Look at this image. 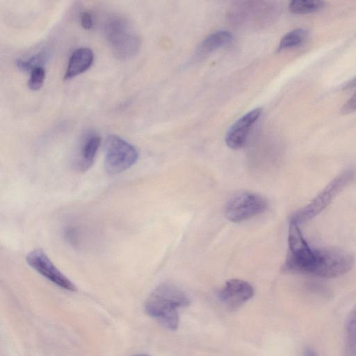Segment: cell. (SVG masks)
<instances>
[{"instance_id": "cell-1", "label": "cell", "mask_w": 356, "mask_h": 356, "mask_svg": "<svg viewBox=\"0 0 356 356\" xmlns=\"http://www.w3.org/2000/svg\"><path fill=\"white\" fill-rule=\"evenodd\" d=\"M189 305V299L179 288L170 283L159 285L147 297L146 314L161 325L175 330L179 325L178 309Z\"/></svg>"}, {"instance_id": "cell-2", "label": "cell", "mask_w": 356, "mask_h": 356, "mask_svg": "<svg viewBox=\"0 0 356 356\" xmlns=\"http://www.w3.org/2000/svg\"><path fill=\"white\" fill-rule=\"evenodd\" d=\"M318 258V248H312L305 238L300 225L291 220L288 252L283 266L285 272L312 275Z\"/></svg>"}, {"instance_id": "cell-3", "label": "cell", "mask_w": 356, "mask_h": 356, "mask_svg": "<svg viewBox=\"0 0 356 356\" xmlns=\"http://www.w3.org/2000/svg\"><path fill=\"white\" fill-rule=\"evenodd\" d=\"M104 32L117 58L127 60L138 52L140 39L126 19L118 16L111 17L105 23Z\"/></svg>"}, {"instance_id": "cell-4", "label": "cell", "mask_w": 356, "mask_h": 356, "mask_svg": "<svg viewBox=\"0 0 356 356\" xmlns=\"http://www.w3.org/2000/svg\"><path fill=\"white\" fill-rule=\"evenodd\" d=\"M355 177L354 170H344L332 181L306 206L295 212L291 220L298 225L306 223L318 215Z\"/></svg>"}, {"instance_id": "cell-5", "label": "cell", "mask_w": 356, "mask_h": 356, "mask_svg": "<svg viewBox=\"0 0 356 356\" xmlns=\"http://www.w3.org/2000/svg\"><path fill=\"white\" fill-rule=\"evenodd\" d=\"M138 152L134 146L119 136L109 135L106 141L104 168L108 175H118L134 165Z\"/></svg>"}, {"instance_id": "cell-6", "label": "cell", "mask_w": 356, "mask_h": 356, "mask_svg": "<svg viewBox=\"0 0 356 356\" xmlns=\"http://www.w3.org/2000/svg\"><path fill=\"white\" fill-rule=\"evenodd\" d=\"M355 264L354 256L338 247L320 248V258L314 276L334 278L348 273Z\"/></svg>"}, {"instance_id": "cell-7", "label": "cell", "mask_w": 356, "mask_h": 356, "mask_svg": "<svg viewBox=\"0 0 356 356\" xmlns=\"http://www.w3.org/2000/svg\"><path fill=\"white\" fill-rule=\"evenodd\" d=\"M267 207L268 202L261 195L242 192L227 202L225 214L229 220L240 222L263 213Z\"/></svg>"}, {"instance_id": "cell-8", "label": "cell", "mask_w": 356, "mask_h": 356, "mask_svg": "<svg viewBox=\"0 0 356 356\" xmlns=\"http://www.w3.org/2000/svg\"><path fill=\"white\" fill-rule=\"evenodd\" d=\"M26 260L33 269L53 284L65 290H76L74 283L57 268L43 250L35 249L31 251Z\"/></svg>"}, {"instance_id": "cell-9", "label": "cell", "mask_w": 356, "mask_h": 356, "mask_svg": "<svg viewBox=\"0 0 356 356\" xmlns=\"http://www.w3.org/2000/svg\"><path fill=\"white\" fill-rule=\"evenodd\" d=\"M231 17L238 22L264 19L275 10L273 0H230Z\"/></svg>"}, {"instance_id": "cell-10", "label": "cell", "mask_w": 356, "mask_h": 356, "mask_svg": "<svg viewBox=\"0 0 356 356\" xmlns=\"http://www.w3.org/2000/svg\"><path fill=\"white\" fill-rule=\"evenodd\" d=\"M100 143L101 138L96 132L88 131L84 134L72 160L73 168L75 170L83 172L92 167Z\"/></svg>"}, {"instance_id": "cell-11", "label": "cell", "mask_w": 356, "mask_h": 356, "mask_svg": "<svg viewBox=\"0 0 356 356\" xmlns=\"http://www.w3.org/2000/svg\"><path fill=\"white\" fill-rule=\"evenodd\" d=\"M254 296V289L248 282L232 279L227 281L218 293L220 301L229 309L242 306Z\"/></svg>"}, {"instance_id": "cell-12", "label": "cell", "mask_w": 356, "mask_h": 356, "mask_svg": "<svg viewBox=\"0 0 356 356\" xmlns=\"http://www.w3.org/2000/svg\"><path fill=\"white\" fill-rule=\"evenodd\" d=\"M261 113V108H257L245 114L232 125L225 136L226 144L229 148L238 149L245 146L250 130Z\"/></svg>"}, {"instance_id": "cell-13", "label": "cell", "mask_w": 356, "mask_h": 356, "mask_svg": "<svg viewBox=\"0 0 356 356\" xmlns=\"http://www.w3.org/2000/svg\"><path fill=\"white\" fill-rule=\"evenodd\" d=\"M94 60V54L88 47L75 49L70 56L64 74L65 80L72 79L87 71Z\"/></svg>"}, {"instance_id": "cell-14", "label": "cell", "mask_w": 356, "mask_h": 356, "mask_svg": "<svg viewBox=\"0 0 356 356\" xmlns=\"http://www.w3.org/2000/svg\"><path fill=\"white\" fill-rule=\"evenodd\" d=\"M232 40V35L227 31H218L205 37L197 46L195 56H205L227 45Z\"/></svg>"}, {"instance_id": "cell-15", "label": "cell", "mask_w": 356, "mask_h": 356, "mask_svg": "<svg viewBox=\"0 0 356 356\" xmlns=\"http://www.w3.org/2000/svg\"><path fill=\"white\" fill-rule=\"evenodd\" d=\"M345 334L346 354L348 355H356V305L347 317Z\"/></svg>"}, {"instance_id": "cell-16", "label": "cell", "mask_w": 356, "mask_h": 356, "mask_svg": "<svg viewBox=\"0 0 356 356\" xmlns=\"http://www.w3.org/2000/svg\"><path fill=\"white\" fill-rule=\"evenodd\" d=\"M307 31L304 29H296L287 33L280 40L277 51L294 48L300 45L307 37Z\"/></svg>"}, {"instance_id": "cell-17", "label": "cell", "mask_w": 356, "mask_h": 356, "mask_svg": "<svg viewBox=\"0 0 356 356\" xmlns=\"http://www.w3.org/2000/svg\"><path fill=\"white\" fill-rule=\"evenodd\" d=\"M324 5L323 0H291L289 9L294 14H307L321 10Z\"/></svg>"}, {"instance_id": "cell-18", "label": "cell", "mask_w": 356, "mask_h": 356, "mask_svg": "<svg viewBox=\"0 0 356 356\" xmlns=\"http://www.w3.org/2000/svg\"><path fill=\"white\" fill-rule=\"evenodd\" d=\"M49 56L46 51H41L29 58L17 60L16 65L22 71L31 72L34 68L43 67L48 60Z\"/></svg>"}, {"instance_id": "cell-19", "label": "cell", "mask_w": 356, "mask_h": 356, "mask_svg": "<svg viewBox=\"0 0 356 356\" xmlns=\"http://www.w3.org/2000/svg\"><path fill=\"white\" fill-rule=\"evenodd\" d=\"M28 82L29 88L33 91L40 90L45 79V70L43 67L34 68L31 72Z\"/></svg>"}, {"instance_id": "cell-20", "label": "cell", "mask_w": 356, "mask_h": 356, "mask_svg": "<svg viewBox=\"0 0 356 356\" xmlns=\"http://www.w3.org/2000/svg\"><path fill=\"white\" fill-rule=\"evenodd\" d=\"M356 111V92L343 104L341 113L347 115Z\"/></svg>"}, {"instance_id": "cell-21", "label": "cell", "mask_w": 356, "mask_h": 356, "mask_svg": "<svg viewBox=\"0 0 356 356\" xmlns=\"http://www.w3.org/2000/svg\"><path fill=\"white\" fill-rule=\"evenodd\" d=\"M81 24L86 30H90L93 26V19L92 15L88 12H83L81 15Z\"/></svg>"}, {"instance_id": "cell-22", "label": "cell", "mask_w": 356, "mask_h": 356, "mask_svg": "<svg viewBox=\"0 0 356 356\" xmlns=\"http://www.w3.org/2000/svg\"><path fill=\"white\" fill-rule=\"evenodd\" d=\"M356 87V76L348 81L343 86V90L351 89Z\"/></svg>"}]
</instances>
